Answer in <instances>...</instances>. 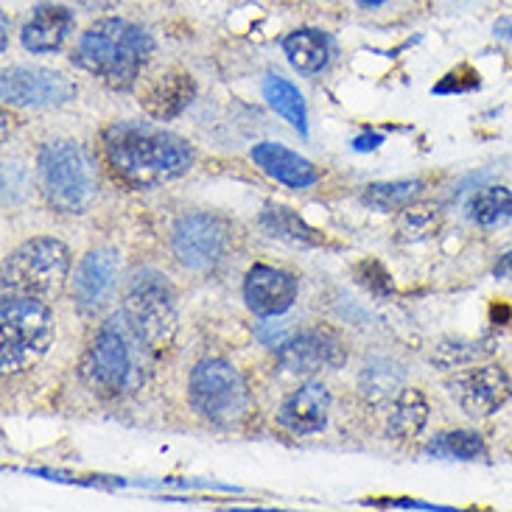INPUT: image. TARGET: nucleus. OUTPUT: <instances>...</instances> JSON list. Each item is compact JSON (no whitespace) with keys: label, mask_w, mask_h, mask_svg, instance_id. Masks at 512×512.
I'll return each instance as SVG.
<instances>
[{"label":"nucleus","mask_w":512,"mask_h":512,"mask_svg":"<svg viewBox=\"0 0 512 512\" xmlns=\"http://www.w3.org/2000/svg\"><path fill=\"white\" fill-rule=\"evenodd\" d=\"M440 222V210L431 205H420V208H403L401 233L406 238H426L437 230Z\"/></svg>","instance_id":"obj_27"},{"label":"nucleus","mask_w":512,"mask_h":512,"mask_svg":"<svg viewBox=\"0 0 512 512\" xmlns=\"http://www.w3.org/2000/svg\"><path fill=\"white\" fill-rule=\"evenodd\" d=\"M101 149L112 174L138 191L180 180L194 163L188 140L160 126L138 121L107 126L101 135Z\"/></svg>","instance_id":"obj_1"},{"label":"nucleus","mask_w":512,"mask_h":512,"mask_svg":"<svg viewBox=\"0 0 512 512\" xmlns=\"http://www.w3.org/2000/svg\"><path fill=\"white\" fill-rule=\"evenodd\" d=\"M121 311L157 356H163L171 347L177 333V305L174 291L160 272L138 269L129 277Z\"/></svg>","instance_id":"obj_7"},{"label":"nucleus","mask_w":512,"mask_h":512,"mask_svg":"<svg viewBox=\"0 0 512 512\" xmlns=\"http://www.w3.org/2000/svg\"><path fill=\"white\" fill-rule=\"evenodd\" d=\"M448 389L465 415L482 420V417L499 412L501 406L510 401L512 381L510 375L504 373V367L485 364V367H471V370L454 375L448 381Z\"/></svg>","instance_id":"obj_10"},{"label":"nucleus","mask_w":512,"mask_h":512,"mask_svg":"<svg viewBox=\"0 0 512 512\" xmlns=\"http://www.w3.org/2000/svg\"><path fill=\"white\" fill-rule=\"evenodd\" d=\"M403 384V370L389 359H373L361 373V395L375 406L387 403L389 398H398Z\"/></svg>","instance_id":"obj_22"},{"label":"nucleus","mask_w":512,"mask_h":512,"mask_svg":"<svg viewBox=\"0 0 512 512\" xmlns=\"http://www.w3.org/2000/svg\"><path fill=\"white\" fill-rule=\"evenodd\" d=\"M482 84V76L471 68V65H459L457 70H451L443 82L434 87L437 96H454V93H471Z\"/></svg>","instance_id":"obj_28"},{"label":"nucleus","mask_w":512,"mask_h":512,"mask_svg":"<svg viewBox=\"0 0 512 512\" xmlns=\"http://www.w3.org/2000/svg\"><path fill=\"white\" fill-rule=\"evenodd\" d=\"M384 143V135H378V132H367V135H361V138L353 140V149L356 152H373Z\"/></svg>","instance_id":"obj_31"},{"label":"nucleus","mask_w":512,"mask_h":512,"mask_svg":"<svg viewBox=\"0 0 512 512\" xmlns=\"http://www.w3.org/2000/svg\"><path fill=\"white\" fill-rule=\"evenodd\" d=\"M429 420V403L423 398L420 389H401L395 406H392V417H389V431L395 440H412L417 437Z\"/></svg>","instance_id":"obj_20"},{"label":"nucleus","mask_w":512,"mask_h":512,"mask_svg":"<svg viewBox=\"0 0 512 512\" xmlns=\"http://www.w3.org/2000/svg\"><path fill=\"white\" fill-rule=\"evenodd\" d=\"M196 96L194 79L188 73H166L143 93V110L157 121H171L177 118Z\"/></svg>","instance_id":"obj_18"},{"label":"nucleus","mask_w":512,"mask_h":512,"mask_svg":"<svg viewBox=\"0 0 512 512\" xmlns=\"http://www.w3.org/2000/svg\"><path fill=\"white\" fill-rule=\"evenodd\" d=\"M244 300L258 317H280L297 300V280L272 266H252L244 280Z\"/></svg>","instance_id":"obj_14"},{"label":"nucleus","mask_w":512,"mask_h":512,"mask_svg":"<svg viewBox=\"0 0 512 512\" xmlns=\"http://www.w3.org/2000/svg\"><path fill=\"white\" fill-rule=\"evenodd\" d=\"M70 252L56 238H31L3 263V291L54 303L65 289Z\"/></svg>","instance_id":"obj_6"},{"label":"nucleus","mask_w":512,"mask_h":512,"mask_svg":"<svg viewBox=\"0 0 512 512\" xmlns=\"http://www.w3.org/2000/svg\"><path fill=\"white\" fill-rule=\"evenodd\" d=\"M118 280H121L118 252L107 247L87 252L73 277V303L82 314H98L118 291Z\"/></svg>","instance_id":"obj_11"},{"label":"nucleus","mask_w":512,"mask_h":512,"mask_svg":"<svg viewBox=\"0 0 512 512\" xmlns=\"http://www.w3.org/2000/svg\"><path fill=\"white\" fill-rule=\"evenodd\" d=\"M493 275L501 277V280H512V252H507V255L493 266Z\"/></svg>","instance_id":"obj_32"},{"label":"nucleus","mask_w":512,"mask_h":512,"mask_svg":"<svg viewBox=\"0 0 512 512\" xmlns=\"http://www.w3.org/2000/svg\"><path fill=\"white\" fill-rule=\"evenodd\" d=\"M154 359H157V353L132 328L124 311H118L93 336V342L79 364V375L90 392L112 401V398L135 395L146 384Z\"/></svg>","instance_id":"obj_2"},{"label":"nucleus","mask_w":512,"mask_h":512,"mask_svg":"<svg viewBox=\"0 0 512 512\" xmlns=\"http://www.w3.org/2000/svg\"><path fill=\"white\" fill-rule=\"evenodd\" d=\"M70 28H73V14L65 6L54 3H42L37 6L23 26L20 40L31 54H51L62 42L68 40Z\"/></svg>","instance_id":"obj_17"},{"label":"nucleus","mask_w":512,"mask_h":512,"mask_svg":"<svg viewBox=\"0 0 512 512\" xmlns=\"http://www.w3.org/2000/svg\"><path fill=\"white\" fill-rule=\"evenodd\" d=\"M512 216V191L510 188H485L473 196L471 202V219L482 227H493V224L507 222Z\"/></svg>","instance_id":"obj_25"},{"label":"nucleus","mask_w":512,"mask_h":512,"mask_svg":"<svg viewBox=\"0 0 512 512\" xmlns=\"http://www.w3.org/2000/svg\"><path fill=\"white\" fill-rule=\"evenodd\" d=\"M233 244V233L224 219L213 213H191L182 216L174 233H171V247L182 266L196 269V272H208L216 269L227 258Z\"/></svg>","instance_id":"obj_9"},{"label":"nucleus","mask_w":512,"mask_h":512,"mask_svg":"<svg viewBox=\"0 0 512 512\" xmlns=\"http://www.w3.org/2000/svg\"><path fill=\"white\" fill-rule=\"evenodd\" d=\"M252 160L255 166L263 168V174H269L272 180L283 182L289 188H308L319 180V171L311 160H305L280 143H258L252 149Z\"/></svg>","instance_id":"obj_16"},{"label":"nucleus","mask_w":512,"mask_h":512,"mask_svg":"<svg viewBox=\"0 0 512 512\" xmlns=\"http://www.w3.org/2000/svg\"><path fill=\"white\" fill-rule=\"evenodd\" d=\"M261 227L272 238L289 241L294 247H317L319 244L317 230H311L294 210L283 208V205H269L263 210Z\"/></svg>","instance_id":"obj_21"},{"label":"nucleus","mask_w":512,"mask_h":512,"mask_svg":"<svg viewBox=\"0 0 512 512\" xmlns=\"http://www.w3.org/2000/svg\"><path fill=\"white\" fill-rule=\"evenodd\" d=\"M152 37L129 20H101L82 34L76 45L73 62L82 65L87 73L115 87V90H129L138 82L140 70L146 59L152 56Z\"/></svg>","instance_id":"obj_3"},{"label":"nucleus","mask_w":512,"mask_h":512,"mask_svg":"<svg viewBox=\"0 0 512 512\" xmlns=\"http://www.w3.org/2000/svg\"><path fill=\"white\" fill-rule=\"evenodd\" d=\"M426 454L448 459H476L485 454V440L476 431H448L426 445Z\"/></svg>","instance_id":"obj_26"},{"label":"nucleus","mask_w":512,"mask_h":512,"mask_svg":"<svg viewBox=\"0 0 512 512\" xmlns=\"http://www.w3.org/2000/svg\"><path fill=\"white\" fill-rule=\"evenodd\" d=\"M188 395L199 415L213 426H236L250 412V389L233 364L224 359L199 361L191 373Z\"/></svg>","instance_id":"obj_8"},{"label":"nucleus","mask_w":512,"mask_h":512,"mask_svg":"<svg viewBox=\"0 0 512 512\" xmlns=\"http://www.w3.org/2000/svg\"><path fill=\"white\" fill-rule=\"evenodd\" d=\"M263 96L269 101V107H272L277 115H283L300 135H308L305 101L294 84L286 82V79H277V76H269V79L263 82Z\"/></svg>","instance_id":"obj_23"},{"label":"nucleus","mask_w":512,"mask_h":512,"mask_svg":"<svg viewBox=\"0 0 512 512\" xmlns=\"http://www.w3.org/2000/svg\"><path fill=\"white\" fill-rule=\"evenodd\" d=\"M328 412H331V395L322 384H303L294 395L286 398L280 406L277 423L291 434H317L325 429L328 423Z\"/></svg>","instance_id":"obj_15"},{"label":"nucleus","mask_w":512,"mask_h":512,"mask_svg":"<svg viewBox=\"0 0 512 512\" xmlns=\"http://www.w3.org/2000/svg\"><path fill=\"white\" fill-rule=\"evenodd\" d=\"M37 174L45 202L59 213H82L96 196V166L73 140L42 146Z\"/></svg>","instance_id":"obj_5"},{"label":"nucleus","mask_w":512,"mask_h":512,"mask_svg":"<svg viewBox=\"0 0 512 512\" xmlns=\"http://www.w3.org/2000/svg\"><path fill=\"white\" fill-rule=\"evenodd\" d=\"M423 191L420 180H398V182H378L370 185L361 202L375 213H395V210L409 208L415 202V196Z\"/></svg>","instance_id":"obj_24"},{"label":"nucleus","mask_w":512,"mask_h":512,"mask_svg":"<svg viewBox=\"0 0 512 512\" xmlns=\"http://www.w3.org/2000/svg\"><path fill=\"white\" fill-rule=\"evenodd\" d=\"M280 367L291 375H314L339 370L347 361L342 342L328 331H303L277 350Z\"/></svg>","instance_id":"obj_13"},{"label":"nucleus","mask_w":512,"mask_h":512,"mask_svg":"<svg viewBox=\"0 0 512 512\" xmlns=\"http://www.w3.org/2000/svg\"><path fill=\"white\" fill-rule=\"evenodd\" d=\"M359 275H361V283L364 286H370L373 291H378V294H387L389 289H392V277L387 275V269L381 266V263L375 261H364L359 266Z\"/></svg>","instance_id":"obj_29"},{"label":"nucleus","mask_w":512,"mask_h":512,"mask_svg":"<svg viewBox=\"0 0 512 512\" xmlns=\"http://www.w3.org/2000/svg\"><path fill=\"white\" fill-rule=\"evenodd\" d=\"M283 51L289 56L294 70L317 73V70L328 65L331 45H328V37L322 31H317V28H300V31H291L289 37L283 40Z\"/></svg>","instance_id":"obj_19"},{"label":"nucleus","mask_w":512,"mask_h":512,"mask_svg":"<svg viewBox=\"0 0 512 512\" xmlns=\"http://www.w3.org/2000/svg\"><path fill=\"white\" fill-rule=\"evenodd\" d=\"M384 0H359V6H367V9H375V6H381Z\"/></svg>","instance_id":"obj_33"},{"label":"nucleus","mask_w":512,"mask_h":512,"mask_svg":"<svg viewBox=\"0 0 512 512\" xmlns=\"http://www.w3.org/2000/svg\"><path fill=\"white\" fill-rule=\"evenodd\" d=\"M255 336L261 339L263 345L266 347H275V350H280V347L289 342V325H283V322H266V325H258V331H255Z\"/></svg>","instance_id":"obj_30"},{"label":"nucleus","mask_w":512,"mask_h":512,"mask_svg":"<svg viewBox=\"0 0 512 512\" xmlns=\"http://www.w3.org/2000/svg\"><path fill=\"white\" fill-rule=\"evenodd\" d=\"M76 96V87L48 68H12L3 73V101L14 107H59Z\"/></svg>","instance_id":"obj_12"},{"label":"nucleus","mask_w":512,"mask_h":512,"mask_svg":"<svg viewBox=\"0 0 512 512\" xmlns=\"http://www.w3.org/2000/svg\"><path fill=\"white\" fill-rule=\"evenodd\" d=\"M0 325V367L6 375L20 373L34 361H40L54 342L51 303L37 297L3 291Z\"/></svg>","instance_id":"obj_4"}]
</instances>
